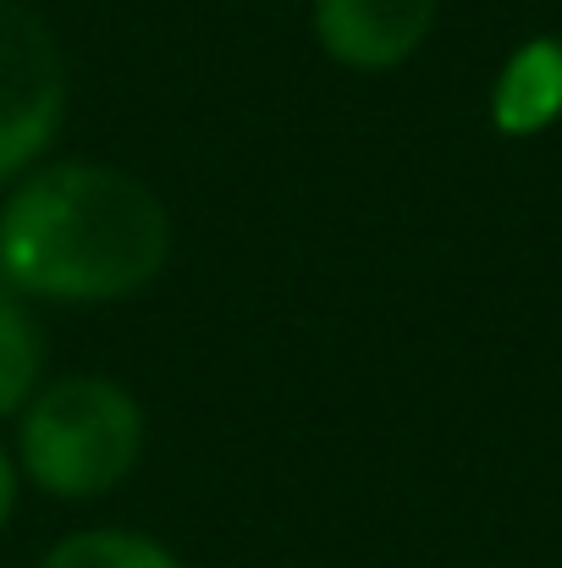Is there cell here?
<instances>
[{
    "label": "cell",
    "instance_id": "cell-1",
    "mask_svg": "<svg viewBox=\"0 0 562 568\" xmlns=\"http://www.w3.org/2000/svg\"><path fill=\"white\" fill-rule=\"evenodd\" d=\"M172 260V215L144 178L105 161H55L0 199V282L44 304H116Z\"/></svg>",
    "mask_w": 562,
    "mask_h": 568
},
{
    "label": "cell",
    "instance_id": "cell-2",
    "mask_svg": "<svg viewBox=\"0 0 562 568\" xmlns=\"http://www.w3.org/2000/svg\"><path fill=\"white\" fill-rule=\"evenodd\" d=\"M139 458L144 408L111 376L44 381L17 414V469L61 503H94L116 491Z\"/></svg>",
    "mask_w": 562,
    "mask_h": 568
},
{
    "label": "cell",
    "instance_id": "cell-3",
    "mask_svg": "<svg viewBox=\"0 0 562 568\" xmlns=\"http://www.w3.org/2000/svg\"><path fill=\"white\" fill-rule=\"evenodd\" d=\"M67 122V61L39 11L0 0V183L28 178Z\"/></svg>",
    "mask_w": 562,
    "mask_h": 568
},
{
    "label": "cell",
    "instance_id": "cell-4",
    "mask_svg": "<svg viewBox=\"0 0 562 568\" xmlns=\"http://www.w3.org/2000/svg\"><path fill=\"white\" fill-rule=\"evenodd\" d=\"M441 0H315V39L348 72H391L419 55Z\"/></svg>",
    "mask_w": 562,
    "mask_h": 568
},
{
    "label": "cell",
    "instance_id": "cell-5",
    "mask_svg": "<svg viewBox=\"0 0 562 568\" xmlns=\"http://www.w3.org/2000/svg\"><path fill=\"white\" fill-rule=\"evenodd\" d=\"M562 122V39L535 33L513 44L491 83V128L502 139H541Z\"/></svg>",
    "mask_w": 562,
    "mask_h": 568
},
{
    "label": "cell",
    "instance_id": "cell-6",
    "mask_svg": "<svg viewBox=\"0 0 562 568\" xmlns=\"http://www.w3.org/2000/svg\"><path fill=\"white\" fill-rule=\"evenodd\" d=\"M44 386V326L22 293L0 282V419H17Z\"/></svg>",
    "mask_w": 562,
    "mask_h": 568
},
{
    "label": "cell",
    "instance_id": "cell-7",
    "mask_svg": "<svg viewBox=\"0 0 562 568\" xmlns=\"http://www.w3.org/2000/svg\"><path fill=\"white\" fill-rule=\"evenodd\" d=\"M39 568H187L166 541L144 536V530H116V525H100V530H72L61 536Z\"/></svg>",
    "mask_w": 562,
    "mask_h": 568
},
{
    "label": "cell",
    "instance_id": "cell-8",
    "mask_svg": "<svg viewBox=\"0 0 562 568\" xmlns=\"http://www.w3.org/2000/svg\"><path fill=\"white\" fill-rule=\"evenodd\" d=\"M17 475H22V469H17V458L0 447V530H6V525H11V514H17Z\"/></svg>",
    "mask_w": 562,
    "mask_h": 568
}]
</instances>
